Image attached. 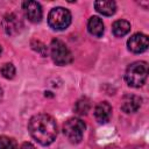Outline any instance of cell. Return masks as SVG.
Returning a JSON list of instances; mask_svg holds the SVG:
<instances>
[{"instance_id": "1", "label": "cell", "mask_w": 149, "mask_h": 149, "mask_svg": "<svg viewBox=\"0 0 149 149\" xmlns=\"http://www.w3.org/2000/svg\"><path fill=\"white\" fill-rule=\"evenodd\" d=\"M28 130L31 137L42 146L51 144L57 136V125L49 114H36L28 123Z\"/></svg>"}, {"instance_id": "2", "label": "cell", "mask_w": 149, "mask_h": 149, "mask_svg": "<svg viewBox=\"0 0 149 149\" xmlns=\"http://www.w3.org/2000/svg\"><path fill=\"white\" fill-rule=\"evenodd\" d=\"M148 76V64L143 61H137L132 63L125 73L126 83L132 87H140L142 86Z\"/></svg>"}, {"instance_id": "3", "label": "cell", "mask_w": 149, "mask_h": 149, "mask_svg": "<svg viewBox=\"0 0 149 149\" xmlns=\"http://www.w3.org/2000/svg\"><path fill=\"white\" fill-rule=\"evenodd\" d=\"M48 23L55 30H63L71 23V13L63 7L52 8L48 15Z\"/></svg>"}, {"instance_id": "4", "label": "cell", "mask_w": 149, "mask_h": 149, "mask_svg": "<svg viewBox=\"0 0 149 149\" xmlns=\"http://www.w3.org/2000/svg\"><path fill=\"white\" fill-rule=\"evenodd\" d=\"M85 127L86 126L84 121L77 118H72L65 121L63 125V133L71 143H79L83 140Z\"/></svg>"}, {"instance_id": "5", "label": "cell", "mask_w": 149, "mask_h": 149, "mask_svg": "<svg viewBox=\"0 0 149 149\" xmlns=\"http://www.w3.org/2000/svg\"><path fill=\"white\" fill-rule=\"evenodd\" d=\"M50 54L52 57V61L57 65H66L71 63L72 55L69 50V48L65 45V43L58 38H55L51 41L50 44Z\"/></svg>"}, {"instance_id": "6", "label": "cell", "mask_w": 149, "mask_h": 149, "mask_svg": "<svg viewBox=\"0 0 149 149\" xmlns=\"http://www.w3.org/2000/svg\"><path fill=\"white\" fill-rule=\"evenodd\" d=\"M127 45H128V49L132 51V52H135V54H140V52H143L148 49L149 47V40H148V36L142 34V33H136L134 34L127 42Z\"/></svg>"}, {"instance_id": "7", "label": "cell", "mask_w": 149, "mask_h": 149, "mask_svg": "<svg viewBox=\"0 0 149 149\" xmlns=\"http://www.w3.org/2000/svg\"><path fill=\"white\" fill-rule=\"evenodd\" d=\"M22 8L23 12L27 16V19L34 23H37L42 20L43 16V12H42V7L37 1H24L22 3Z\"/></svg>"}, {"instance_id": "8", "label": "cell", "mask_w": 149, "mask_h": 149, "mask_svg": "<svg viewBox=\"0 0 149 149\" xmlns=\"http://www.w3.org/2000/svg\"><path fill=\"white\" fill-rule=\"evenodd\" d=\"M142 99L135 94H126L121 99V109L125 113H134L141 106Z\"/></svg>"}, {"instance_id": "9", "label": "cell", "mask_w": 149, "mask_h": 149, "mask_svg": "<svg viewBox=\"0 0 149 149\" xmlns=\"http://www.w3.org/2000/svg\"><path fill=\"white\" fill-rule=\"evenodd\" d=\"M112 115V106L107 101L99 102L94 108V118L99 123H106Z\"/></svg>"}, {"instance_id": "10", "label": "cell", "mask_w": 149, "mask_h": 149, "mask_svg": "<svg viewBox=\"0 0 149 149\" xmlns=\"http://www.w3.org/2000/svg\"><path fill=\"white\" fill-rule=\"evenodd\" d=\"M2 24H3V28H5V31L8 34V35H14L16 34L20 28H21V21L19 20V17L13 14V13H9L7 15H5L3 17V21H2Z\"/></svg>"}, {"instance_id": "11", "label": "cell", "mask_w": 149, "mask_h": 149, "mask_svg": "<svg viewBox=\"0 0 149 149\" xmlns=\"http://www.w3.org/2000/svg\"><path fill=\"white\" fill-rule=\"evenodd\" d=\"M94 7L97 9L98 13L106 15V16H111L115 13L116 10V3L112 0H100V1H95L94 2Z\"/></svg>"}, {"instance_id": "12", "label": "cell", "mask_w": 149, "mask_h": 149, "mask_svg": "<svg viewBox=\"0 0 149 149\" xmlns=\"http://www.w3.org/2000/svg\"><path fill=\"white\" fill-rule=\"evenodd\" d=\"M88 33L95 37H101L104 34V23L102 20L98 16H91L87 23Z\"/></svg>"}, {"instance_id": "13", "label": "cell", "mask_w": 149, "mask_h": 149, "mask_svg": "<svg viewBox=\"0 0 149 149\" xmlns=\"http://www.w3.org/2000/svg\"><path fill=\"white\" fill-rule=\"evenodd\" d=\"M130 30V23L126 20H118L112 26V31L116 37L125 36Z\"/></svg>"}, {"instance_id": "14", "label": "cell", "mask_w": 149, "mask_h": 149, "mask_svg": "<svg viewBox=\"0 0 149 149\" xmlns=\"http://www.w3.org/2000/svg\"><path fill=\"white\" fill-rule=\"evenodd\" d=\"M90 108H91V101L88 98H81L74 105V112L79 115H86Z\"/></svg>"}, {"instance_id": "15", "label": "cell", "mask_w": 149, "mask_h": 149, "mask_svg": "<svg viewBox=\"0 0 149 149\" xmlns=\"http://www.w3.org/2000/svg\"><path fill=\"white\" fill-rule=\"evenodd\" d=\"M0 72L6 79H13L15 77V66L12 63H5L0 68Z\"/></svg>"}, {"instance_id": "16", "label": "cell", "mask_w": 149, "mask_h": 149, "mask_svg": "<svg viewBox=\"0 0 149 149\" xmlns=\"http://www.w3.org/2000/svg\"><path fill=\"white\" fill-rule=\"evenodd\" d=\"M30 45H31V48H33L35 51H37L41 56H43V57L47 56V54H48V48H47V45H45L44 43H42L41 41H38V40H31Z\"/></svg>"}, {"instance_id": "17", "label": "cell", "mask_w": 149, "mask_h": 149, "mask_svg": "<svg viewBox=\"0 0 149 149\" xmlns=\"http://www.w3.org/2000/svg\"><path fill=\"white\" fill-rule=\"evenodd\" d=\"M0 149H16V142L8 136H0Z\"/></svg>"}, {"instance_id": "18", "label": "cell", "mask_w": 149, "mask_h": 149, "mask_svg": "<svg viewBox=\"0 0 149 149\" xmlns=\"http://www.w3.org/2000/svg\"><path fill=\"white\" fill-rule=\"evenodd\" d=\"M20 149H36V148H35L31 143H29V142H24V143L21 144Z\"/></svg>"}, {"instance_id": "19", "label": "cell", "mask_w": 149, "mask_h": 149, "mask_svg": "<svg viewBox=\"0 0 149 149\" xmlns=\"http://www.w3.org/2000/svg\"><path fill=\"white\" fill-rule=\"evenodd\" d=\"M2 100V88L0 87V101Z\"/></svg>"}, {"instance_id": "20", "label": "cell", "mask_w": 149, "mask_h": 149, "mask_svg": "<svg viewBox=\"0 0 149 149\" xmlns=\"http://www.w3.org/2000/svg\"><path fill=\"white\" fill-rule=\"evenodd\" d=\"M1 52H2V48H1V45H0V55H1Z\"/></svg>"}]
</instances>
